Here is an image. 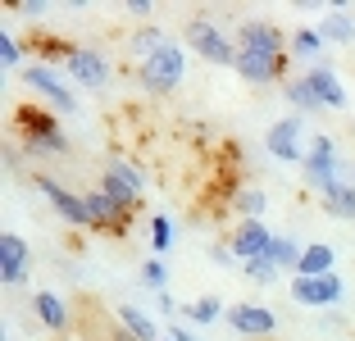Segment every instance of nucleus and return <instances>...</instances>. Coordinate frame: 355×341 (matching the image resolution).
Listing matches in <instances>:
<instances>
[{
	"label": "nucleus",
	"mask_w": 355,
	"mask_h": 341,
	"mask_svg": "<svg viewBox=\"0 0 355 341\" xmlns=\"http://www.w3.org/2000/svg\"><path fill=\"white\" fill-rule=\"evenodd\" d=\"M14 128H19V141L14 146H23L28 155H46V159L69 155V137L55 123V114H46L42 105H23V110L14 114Z\"/></svg>",
	"instance_id": "f257e3e1"
},
{
	"label": "nucleus",
	"mask_w": 355,
	"mask_h": 341,
	"mask_svg": "<svg viewBox=\"0 0 355 341\" xmlns=\"http://www.w3.org/2000/svg\"><path fill=\"white\" fill-rule=\"evenodd\" d=\"M182 78H187V55H182V46H178L173 37H168L150 60L137 64V82L146 87L150 96H168L173 87H182Z\"/></svg>",
	"instance_id": "f03ea898"
},
{
	"label": "nucleus",
	"mask_w": 355,
	"mask_h": 341,
	"mask_svg": "<svg viewBox=\"0 0 355 341\" xmlns=\"http://www.w3.org/2000/svg\"><path fill=\"white\" fill-rule=\"evenodd\" d=\"M187 46L200 55V60H209V64L237 69V42H232V37L219 28V23H209V19H191V23H187Z\"/></svg>",
	"instance_id": "7ed1b4c3"
},
{
	"label": "nucleus",
	"mask_w": 355,
	"mask_h": 341,
	"mask_svg": "<svg viewBox=\"0 0 355 341\" xmlns=\"http://www.w3.org/2000/svg\"><path fill=\"white\" fill-rule=\"evenodd\" d=\"M23 82H28V91H37L46 105H55V110H78V96H73V87L64 82V73L55 69V64H46V60H32L28 69H23Z\"/></svg>",
	"instance_id": "20e7f679"
},
{
	"label": "nucleus",
	"mask_w": 355,
	"mask_h": 341,
	"mask_svg": "<svg viewBox=\"0 0 355 341\" xmlns=\"http://www.w3.org/2000/svg\"><path fill=\"white\" fill-rule=\"evenodd\" d=\"M301 177H305V186H314L319 196H324L333 182H342L337 177V141L328 132H319V137H310V146H305V164H301Z\"/></svg>",
	"instance_id": "39448f33"
},
{
	"label": "nucleus",
	"mask_w": 355,
	"mask_h": 341,
	"mask_svg": "<svg viewBox=\"0 0 355 341\" xmlns=\"http://www.w3.org/2000/svg\"><path fill=\"white\" fill-rule=\"evenodd\" d=\"M32 182H37V191L51 200L55 214H60L69 227H92V209H87V196L69 191V186H64L60 177H51V173H32Z\"/></svg>",
	"instance_id": "423d86ee"
},
{
	"label": "nucleus",
	"mask_w": 355,
	"mask_h": 341,
	"mask_svg": "<svg viewBox=\"0 0 355 341\" xmlns=\"http://www.w3.org/2000/svg\"><path fill=\"white\" fill-rule=\"evenodd\" d=\"M237 51L241 55H264V60H287L292 55V37L282 28H273V23H241Z\"/></svg>",
	"instance_id": "0eeeda50"
},
{
	"label": "nucleus",
	"mask_w": 355,
	"mask_h": 341,
	"mask_svg": "<svg viewBox=\"0 0 355 341\" xmlns=\"http://www.w3.org/2000/svg\"><path fill=\"white\" fill-rule=\"evenodd\" d=\"M264 150L282 164H305V146H301V114H282L278 123H269L264 132Z\"/></svg>",
	"instance_id": "6e6552de"
},
{
	"label": "nucleus",
	"mask_w": 355,
	"mask_h": 341,
	"mask_svg": "<svg viewBox=\"0 0 355 341\" xmlns=\"http://www.w3.org/2000/svg\"><path fill=\"white\" fill-rule=\"evenodd\" d=\"M64 73H69L78 87L101 91V87L110 82V60H105L101 51H92V46H73V51L64 55Z\"/></svg>",
	"instance_id": "1a4fd4ad"
},
{
	"label": "nucleus",
	"mask_w": 355,
	"mask_h": 341,
	"mask_svg": "<svg viewBox=\"0 0 355 341\" xmlns=\"http://www.w3.org/2000/svg\"><path fill=\"white\" fill-rule=\"evenodd\" d=\"M287 291H292L296 305H310V310H328V305H337V300L346 296L337 273H324V278H292Z\"/></svg>",
	"instance_id": "9d476101"
},
{
	"label": "nucleus",
	"mask_w": 355,
	"mask_h": 341,
	"mask_svg": "<svg viewBox=\"0 0 355 341\" xmlns=\"http://www.w3.org/2000/svg\"><path fill=\"white\" fill-rule=\"evenodd\" d=\"M273 250V232L260 223V218H237L232 227V255L237 264H251V259H269Z\"/></svg>",
	"instance_id": "9b49d317"
},
{
	"label": "nucleus",
	"mask_w": 355,
	"mask_h": 341,
	"mask_svg": "<svg viewBox=\"0 0 355 341\" xmlns=\"http://www.w3.org/2000/svg\"><path fill=\"white\" fill-rule=\"evenodd\" d=\"M228 328L237 332V337H273V328H278V314L269 310V305H228Z\"/></svg>",
	"instance_id": "f8f14e48"
},
{
	"label": "nucleus",
	"mask_w": 355,
	"mask_h": 341,
	"mask_svg": "<svg viewBox=\"0 0 355 341\" xmlns=\"http://www.w3.org/2000/svg\"><path fill=\"white\" fill-rule=\"evenodd\" d=\"M28 269H32L28 241H23L19 232H5V237H0V278H5V287L28 282Z\"/></svg>",
	"instance_id": "ddd939ff"
},
{
	"label": "nucleus",
	"mask_w": 355,
	"mask_h": 341,
	"mask_svg": "<svg viewBox=\"0 0 355 341\" xmlns=\"http://www.w3.org/2000/svg\"><path fill=\"white\" fill-rule=\"evenodd\" d=\"M237 73L246 78L251 87H273V82H287V60H264V55H241L237 51Z\"/></svg>",
	"instance_id": "4468645a"
},
{
	"label": "nucleus",
	"mask_w": 355,
	"mask_h": 341,
	"mask_svg": "<svg viewBox=\"0 0 355 341\" xmlns=\"http://www.w3.org/2000/svg\"><path fill=\"white\" fill-rule=\"evenodd\" d=\"M305 78H310V87H314V96H319L324 110H346V87H342L333 64H310Z\"/></svg>",
	"instance_id": "2eb2a0df"
},
{
	"label": "nucleus",
	"mask_w": 355,
	"mask_h": 341,
	"mask_svg": "<svg viewBox=\"0 0 355 341\" xmlns=\"http://www.w3.org/2000/svg\"><path fill=\"white\" fill-rule=\"evenodd\" d=\"M32 314L42 319L46 332H69L73 328V310H69L55 291H37V296H32Z\"/></svg>",
	"instance_id": "dca6fc26"
},
{
	"label": "nucleus",
	"mask_w": 355,
	"mask_h": 341,
	"mask_svg": "<svg viewBox=\"0 0 355 341\" xmlns=\"http://www.w3.org/2000/svg\"><path fill=\"white\" fill-rule=\"evenodd\" d=\"M87 209H92V227L96 232H123V227L132 223V214H123L105 191H92V196H87Z\"/></svg>",
	"instance_id": "f3484780"
},
{
	"label": "nucleus",
	"mask_w": 355,
	"mask_h": 341,
	"mask_svg": "<svg viewBox=\"0 0 355 341\" xmlns=\"http://www.w3.org/2000/svg\"><path fill=\"white\" fill-rule=\"evenodd\" d=\"M119 328L128 332L132 341H159V328L146 310H137V305H119Z\"/></svg>",
	"instance_id": "a211bd4d"
},
{
	"label": "nucleus",
	"mask_w": 355,
	"mask_h": 341,
	"mask_svg": "<svg viewBox=\"0 0 355 341\" xmlns=\"http://www.w3.org/2000/svg\"><path fill=\"white\" fill-rule=\"evenodd\" d=\"M333 264H337V250L328 246V241H314V246H305L301 273H296V278H324V273H337Z\"/></svg>",
	"instance_id": "6ab92c4d"
},
{
	"label": "nucleus",
	"mask_w": 355,
	"mask_h": 341,
	"mask_svg": "<svg viewBox=\"0 0 355 341\" xmlns=\"http://www.w3.org/2000/svg\"><path fill=\"white\" fill-rule=\"evenodd\" d=\"M319 205H324V214H333V218H355V182H333L319 196Z\"/></svg>",
	"instance_id": "aec40b11"
},
{
	"label": "nucleus",
	"mask_w": 355,
	"mask_h": 341,
	"mask_svg": "<svg viewBox=\"0 0 355 341\" xmlns=\"http://www.w3.org/2000/svg\"><path fill=\"white\" fill-rule=\"evenodd\" d=\"M282 96H287V105H296V114H319V110H324L305 73H301V78H287V82H282Z\"/></svg>",
	"instance_id": "412c9836"
},
{
	"label": "nucleus",
	"mask_w": 355,
	"mask_h": 341,
	"mask_svg": "<svg viewBox=\"0 0 355 341\" xmlns=\"http://www.w3.org/2000/svg\"><path fill=\"white\" fill-rule=\"evenodd\" d=\"M301 255H305V246H296L292 237H273V250H269V259H273V269H278V273L296 278V273H301Z\"/></svg>",
	"instance_id": "4be33fe9"
},
{
	"label": "nucleus",
	"mask_w": 355,
	"mask_h": 341,
	"mask_svg": "<svg viewBox=\"0 0 355 341\" xmlns=\"http://www.w3.org/2000/svg\"><path fill=\"white\" fill-rule=\"evenodd\" d=\"M319 32H324V42H337V46H351L355 42V23H351V14H346L342 5L319 23Z\"/></svg>",
	"instance_id": "5701e85b"
},
{
	"label": "nucleus",
	"mask_w": 355,
	"mask_h": 341,
	"mask_svg": "<svg viewBox=\"0 0 355 341\" xmlns=\"http://www.w3.org/2000/svg\"><path fill=\"white\" fill-rule=\"evenodd\" d=\"M164 42H168V32L155 28V23H146V28H137V32H132V42H128V46H132L137 64H141V60H150V55H155Z\"/></svg>",
	"instance_id": "b1692460"
},
{
	"label": "nucleus",
	"mask_w": 355,
	"mask_h": 341,
	"mask_svg": "<svg viewBox=\"0 0 355 341\" xmlns=\"http://www.w3.org/2000/svg\"><path fill=\"white\" fill-rule=\"evenodd\" d=\"M182 314H187V319L196 323V328H209V323L228 319V310H223V300H219V296H200V300H191V305H187Z\"/></svg>",
	"instance_id": "393cba45"
},
{
	"label": "nucleus",
	"mask_w": 355,
	"mask_h": 341,
	"mask_svg": "<svg viewBox=\"0 0 355 341\" xmlns=\"http://www.w3.org/2000/svg\"><path fill=\"white\" fill-rule=\"evenodd\" d=\"M324 32H319V28H296L292 32V55H296V60H314V64H319V51H324Z\"/></svg>",
	"instance_id": "a878e982"
},
{
	"label": "nucleus",
	"mask_w": 355,
	"mask_h": 341,
	"mask_svg": "<svg viewBox=\"0 0 355 341\" xmlns=\"http://www.w3.org/2000/svg\"><path fill=\"white\" fill-rule=\"evenodd\" d=\"M232 209H237V218H260V223H264V209H269V200H264L260 186H241L237 196H232Z\"/></svg>",
	"instance_id": "bb28decb"
},
{
	"label": "nucleus",
	"mask_w": 355,
	"mask_h": 341,
	"mask_svg": "<svg viewBox=\"0 0 355 341\" xmlns=\"http://www.w3.org/2000/svg\"><path fill=\"white\" fill-rule=\"evenodd\" d=\"M137 278H141V287H146V291H155V296H164V287H168L164 259H141V269H137Z\"/></svg>",
	"instance_id": "cd10ccee"
},
{
	"label": "nucleus",
	"mask_w": 355,
	"mask_h": 341,
	"mask_svg": "<svg viewBox=\"0 0 355 341\" xmlns=\"http://www.w3.org/2000/svg\"><path fill=\"white\" fill-rule=\"evenodd\" d=\"M150 250H155V259L173 250V223H168V214H155V218H150Z\"/></svg>",
	"instance_id": "c85d7f7f"
},
{
	"label": "nucleus",
	"mask_w": 355,
	"mask_h": 341,
	"mask_svg": "<svg viewBox=\"0 0 355 341\" xmlns=\"http://www.w3.org/2000/svg\"><path fill=\"white\" fill-rule=\"evenodd\" d=\"M0 64H5V69H28V64H23V46H19V37H14V32H0Z\"/></svg>",
	"instance_id": "c756f323"
},
{
	"label": "nucleus",
	"mask_w": 355,
	"mask_h": 341,
	"mask_svg": "<svg viewBox=\"0 0 355 341\" xmlns=\"http://www.w3.org/2000/svg\"><path fill=\"white\" fill-rule=\"evenodd\" d=\"M241 273L255 282V287H269V282H278L282 273L273 269V259H251V264H241Z\"/></svg>",
	"instance_id": "7c9ffc66"
},
{
	"label": "nucleus",
	"mask_w": 355,
	"mask_h": 341,
	"mask_svg": "<svg viewBox=\"0 0 355 341\" xmlns=\"http://www.w3.org/2000/svg\"><path fill=\"white\" fill-rule=\"evenodd\" d=\"M209 259H214L219 269H241L237 255H232V241H214V246H209Z\"/></svg>",
	"instance_id": "2f4dec72"
},
{
	"label": "nucleus",
	"mask_w": 355,
	"mask_h": 341,
	"mask_svg": "<svg viewBox=\"0 0 355 341\" xmlns=\"http://www.w3.org/2000/svg\"><path fill=\"white\" fill-rule=\"evenodd\" d=\"M14 10H19L23 19H46V14H51V5H46V0H19Z\"/></svg>",
	"instance_id": "473e14b6"
},
{
	"label": "nucleus",
	"mask_w": 355,
	"mask_h": 341,
	"mask_svg": "<svg viewBox=\"0 0 355 341\" xmlns=\"http://www.w3.org/2000/svg\"><path fill=\"white\" fill-rule=\"evenodd\" d=\"M5 168H10V177H28V168H23V155H19V146H10V150H5Z\"/></svg>",
	"instance_id": "72a5a7b5"
},
{
	"label": "nucleus",
	"mask_w": 355,
	"mask_h": 341,
	"mask_svg": "<svg viewBox=\"0 0 355 341\" xmlns=\"http://www.w3.org/2000/svg\"><path fill=\"white\" fill-rule=\"evenodd\" d=\"M150 10H155L150 0H128L123 5V14H132V19H150Z\"/></svg>",
	"instance_id": "f704fd0d"
},
{
	"label": "nucleus",
	"mask_w": 355,
	"mask_h": 341,
	"mask_svg": "<svg viewBox=\"0 0 355 341\" xmlns=\"http://www.w3.org/2000/svg\"><path fill=\"white\" fill-rule=\"evenodd\" d=\"M168 341H200V337L187 328V323H168Z\"/></svg>",
	"instance_id": "c9c22d12"
},
{
	"label": "nucleus",
	"mask_w": 355,
	"mask_h": 341,
	"mask_svg": "<svg viewBox=\"0 0 355 341\" xmlns=\"http://www.w3.org/2000/svg\"><path fill=\"white\" fill-rule=\"evenodd\" d=\"M155 305H159V314H164V319H173V314H178V300L168 296V291H164V296H155Z\"/></svg>",
	"instance_id": "e433bc0d"
},
{
	"label": "nucleus",
	"mask_w": 355,
	"mask_h": 341,
	"mask_svg": "<svg viewBox=\"0 0 355 341\" xmlns=\"http://www.w3.org/2000/svg\"><path fill=\"white\" fill-rule=\"evenodd\" d=\"M159 341H168V337H159Z\"/></svg>",
	"instance_id": "4c0bfd02"
},
{
	"label": "nucleus",
	"mask_w": 355,
	"mask_h": 341,
	"mask_svg": "<svg viewBox=\"0 0 355 341\" xmlns=\"http://www.w3.org/2000/svg\"><path fill=\"white\" fill-rule=\"evenodd\" d=\"M351 173H355V168H351Z\"/></svg>",
	"instance_id": "58836bf2"
}]
</instances>
